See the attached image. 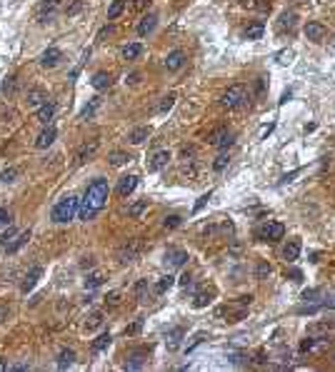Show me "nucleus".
Segmentation results:
<instances>
[{"mask_svg": "<svg viewBox=\"0 0 335 372\" xmlns=\"http://www.w3.org/2000/svg\"><path fill=\"white\" fill-rule=\"evenodd\" d=\"M288 100H290V90H288V93H283V98H280V105H283V102H288Z\"/></svg>", "mask_w": 335, "mask_h": 372, "instance_id": "0e129e2a", "label": "nucleus"}, {"mask_svg": "<svg viewBox=\"0 0 335 372\" xmlns=\"http://www.w3.org/2000/svg\"><path fill=\"white\" fill-rule=\"evenodd\" d=\"M50 98H48V93L43 90V88H33V90H28V98H25V102L30 105V107H40V105H45Z\"/></svg>", "mask_w": 335, "mask_h": 372, "instance_id": "f8f14e48", "label": "nucleus"}, {"mask_svg": "<svg viewBox=\"0 0 335 372\" xmlns=\"http://www.w3.org/2000/svg\"><path fill=\"white\" fill-rule=\"evenodd\" d=\"M273 128H275V123H270V125H265L263 130H260V137H265V135H270V133H273Z\"/></svg>", "mask_w": 335, "mask_h": 372, "instance_id": "bf43d9fd", "label": "nucleus"}, {"mask_svg": "<svg viewBox=\"0 0 335 372\" xmlns=\"http://www.w3.org/2000/svg\"><path fill=\"white\" fill-rule=\"evenodd\" d=\"M183 335H185V330H183V327H173V330L168 332V340H165V345H168V350H170V352L180 347V340H183Z\"/></svg>", "mask_w": 335, "mask_h": 372, "instance_id": "5701e85b", "label": "nucleus"}, {"mask_svg": "<svg viewBox=\"0 0 335 372\" xmlns=\"http://www.w3.org/2000/svg\"><path fill=\"white\" fill-rule=\"evenodd\" d=\"M295 3H308V0H295Z\"/></svg>", "mask_w": 335, "mask_h": 372, "instance_id": "338daca9", "label": "nucleus"}, {"mask_svg": "<svg viewBox=\"0 0 335 372\" xmlns=\"http://www.w3.org/2000/svg\"><path fill=\"white\" fill-rule=\"evenodd\" d=\"M8 370V365H5V360H0V372H5Z\"/></svg>", "mask_w": 335, "mask_h": 372, "instance_id": "69168bd1", "label": "nucleus"}, {"mask_svg": "<svg viewBox=\"0 0 335 372\" xmlns=\"http://www.w3.org/2000/svg\"><path fill=\"white\" fill-rule=\"evenodd\" d=\"M298 255H300V240H290L285 245V250H283V260L285 263H295Z\"/></svg>", "mask_w": 335, "mask_h": 372, "instance_id": "412c9836", "label": "nucleus"}, {"mask_svg": "<svg viewBox=\"0 0 335 372\" xmlns=\"http://www.w3.org/2000/svg\"><path fill=\"white\" fill-rule=\"evenodd\" d=\"M110 342H113V338H110L108 332H103L100 338H95V342H93V352H103V350H105Z\"/></svg>", "mask_w": 335, "mask_h": 372, "instance_id": "f704fd0d", "label": "nucleus"}, {"mask_svg": "<svg viewBox=\"0 0 335 372\" xmlns=\"http://www.w3.org/2000/svg\"><path fill=\"white\" fill-rule=\"evenodd\" d=\"M305 38L313 40V43H323V38H325V25L318 23V20L308 23V25H305Z\"/></svg>", "mask_w": 335, "mask_h": 372, "instance_id": "9d476101", "label": "nucleus"}, {"mask_svg": "<svg viewBox=\"0 0 335 372\" xmlns=\"http://www.w3.org/2000/svg\"><path fill=\"white\" fill-rule=\"evenodd\" d=\"M173 105H175V95L170 93V95H165V98H163V102H160V107H158V110H160V113H168V110H170Z\"/></svg>", "mask_w": 335, "mask_h": 372, "instance_id": "a18cd8bd", "label": "nucleus"}, {"mask_svg": "<svg viewBox=\"0 0 335 372\" xmlns=\"http://www.w3.org/2000/svg\"><path fill=\"white\" fill-rule=\"evenodd\" d=\"M98 105H100V98H90V102L83 107V113H80V120H85V118H93V113L98 110Z\"/></svg>", "mask_w": 335, "mask_h": 372, "instance_id": "4c0bfd02", "label": "nucleus"}, {"mask_svg": "<svg viewBox=\"0 0 335 372\" xmlns=\"http://www.w3.org/2000/svg\"><path fill=\"white\" fill-rule=\"evenodd\" d=\"M263 33H265V25L260 23V20H255V23H250L245 28V38L248 40H260V38H263Z\"/></svg>", "mask_w": 335, "mask_h": 372, "instance_id": "b1692460", "label": "nucleus"}, {"mask_svg": "<svg viewBox=\"0 0 335 372\" xmlns=\"http://www.w3.org/2000/svg\"><path fill=\"white\" fill-rule=\"evenodd\" d=\"M295 20H298V15H295L293 10H290V13L285 10V13L280 15V20H278V28H280L283 33H285V30H288V33H293V30H295Z\"/></svg>", "mask_w": 335, "mask_h": 372, "instance_id": "393cba45", "label": "nucleus"}, {"mask_svg": "<svg viewBox=\"0 0 335 372\" xmlns=\"http://www.w3.org/2000/svg\"><path fill=\"white\" fill-rule=\"evenodd\" d=\"M140 53H143V45H140V43H130V45L123 48V58H125V60H135Z\"/></svg>", "mask_w": 335, "mask_h": 372, "instance_id": "7c9ffc66", "label": "nucleus"}, {"mask_svg": "<svg viewBox=\"0 0 335 372\" xmlns=\"http://www.w3.org/2000/svg\"><path fill=\"white\" fill-rule=\"evenodd\" d=\"M208 200H210V193H205V195H200V198H198V203H195V212H198V210H203V205H205Z\"/></svg>", "mask_w": 335, "mask_h": 372, "instance_id": "603ef678", "label": "nucleus"}, {"mask_svg": "<svg viewBox=\"0 0 335 372\" xmlns=\"http://www.w3.org/2000/svg\"><path fill=\"white\" fill-rule=\"evenodd\" d=\"M133 158H130V153H125V150H115V153H110L108 155V163L113 165V168H120V165H125V163H130Z\"/></svg>", "mask_w": 335, "mask_h": 372, "instance_id": "bb28decb", "label": "nucleus"}, {"mask_svg": "<svg viewBox=\"0 0 335 372\" xmlns=\"http://www.w3.org/2000/svg\"><path fill=\"white\" fill-rule=\"evenodd\" d=\"M10 220V215H8V210H3L0 207V225H5V222Z\"/></svg>", "mask_w": 335, "mask_h": 372, "instance_id": "4d7b16f0", "label": "nucleus"}, {"mask_svg": "<svg viewBox=\"0 0 335 372\" xmlns=\"http://www.w3.org/2000/svg\"><path fill=\"white\" fill-rule=\"evenodd\" d=\"M145 210H148V200H138L128 207V217H140Z\"/></svg>", "mask_w": 335, "mask_h": 372, "instance_id": "c9c22d12", "label": "nucleus"}, {"mask_svg": "<svg viewBox=\"0 0 335 372\" xmlns=\"http://www.w3.org/2000/svg\"><path fill=\"white\" fill-rule=\"evenodd\" d=\"M183 65H185V53H183V50H173V53H168V58H165V70L175 72V70H180Z\"/></svg>", "mask_w": 335, "mask_h": 372, "instance_id": "f3484780", "label": "nucleus"}, {"mask_svg": "<svg viewBox=\"0 0 335 372\" xmlns=\"http://www.w3.org/2000/svg\"><path fill=\"white\" fill-rule=\"evenodd\" d=\"M140 252H143V240H138V237L125 240V242L118 247V260H120V265L135 263V260L140 257Z\"/></svg>", "mask_w": 335, "mask_h": 372, "instance_id": "423d86ee", "label": "nucleus"}, {"mask_svg": "<svg viewBox=\"0 0 335 372\" xmlns=\"http://www.w3.org/2000/svg\"><path fill=\"white\" fill-rule=\"evenodd\" d=\"M80 10V0H75V3H73L70 8H68V15H73V13H78Z\"/></svg>", "mask_w": 335, "mask_h": 372, "instance_id": "052dcab7", "label": "nucleus"}, {"mask_svg": "<svg viewBox=\"0 0 335 372\" xmlns=\"http://www.w3.org/2000/svg\"><path fill=\"white\" fill-rule=\"evenodd\" d=\"M108 195H110L108 180H105V177H95V180L88 185V190H85V195H83V200H80V210H78L80 220H85V222L93 220V217L105 207Z\"/></svg>", "mask_w": 335, "mask_h": 372, "instance_id": "f257e3e1", "label": "nucleus"}, {"mask_svg": "<svg viewBox=\"0 0 335 372\" xmlns=\"http://www.w3.org/2000/svg\"><path fill=\"white\" fill-rule=\"evenodd\" d=\"M55 137H58V130L53 128V125H48L38 137H35V147H40V150H45V147H50L53 142H55Z\"/></svg>", "mask_w": 335, "mask_h": 372, "instance_id": "9b49d317", "label": "nucleus"}, {"mask_svg": "<svg viewBox=\"0 0 335 372\" xmlns=\"http://www.w3.org/2000/svg\"><path fill=\"white\" fill-rule=\"evenodd\" d=\"M250 303H253V297H250V295H245V297H238L235 303L220 305V307L215 310V317L225 320V322H240V320H243V317L248 315V307H250Z\"/></svg>", "mask_w": 335, "mask_h": 372, "instance_id": "f03ea898", "label": "nucleus"}, {"mask_svg": "<svg viewBox=\"0 0 335 372\" xmlns=\"http://www.w3.org/2000/svg\"><path fill=\"white\" fill-rule=\"evenodd\" d=\"M213 297H215V287H205L195 295V300H193V307H205L213 303Z\"/></svg>", "mask_w": 335, "mask_h": 372, "instance_id": "aec40b11", "label": "nucleus"}, {"mask_svg": "<svg viewBox=\"0 0 335 372\" xmlns=\"http://www.w3.org/2000/svg\"><path fill=\"white\" fill-rule=\"evenodd\" d=\"M58 5H60V0H43L40 8H38V20H40V23H45V18H48Z\"/></svg>", "mask_w": 335, "mask_h": 372, "instance_id": "a878e982", "label": "nucleus"}, {"mask_svg": "<svg viewBox=\"0 0 335 372\" xmlns=\"http://www.w3.org/2000/svg\"><path fill=\"white\" fill-rule=\"evenodd\" d=\"M180 222H183V217H180V215H168V217L163 220V228H165V230H175V228L180 225Z\"/></svg>", "mask_w": 335, "mask_h": 372, "instance_id": "ea45409f", "label": "nucleus"}, {"mask_svg": "<svg viewBox=\"0 0 335 372\" xmlns=\"http://www.w3.org/2000/svg\"><path fill=\"white\" fill-rule=\"evenodd\" d=\"M145 352H133L130 357H128V362H125V370H140L143 365H145Z\"/></svg>", "mask_w": 335, "mask_h": 372, "instance_id": "c756f323", "label": "nucleus"}, {"mask_svg": "<svg viewBox=\"0 0 335 372\" xmlns=\"http://www.w3.org/2000/svg\"><path fill=\"white\" fill-rule=\"evenodd\" d=\"M98 325H103V312H93V315L88 317V322H85L88 330H95Z\"/></svg>", "mask_w": 335, "mask_h": 372, "instance_id": "79ce46f5", "label": "nucleus"}, {"mask_svg": "<svg viewBox=\"0 0 335 372\" xmlns=\"http://www.w3.org/2000/svg\"><path fill=\"white\" fill-rule=\"evenodd\" d=\"M233 133L228 130V128H215L210 135H208V142L213 145V147H220V150H228V147L233 145Z\"/></svg>", "mask_w": 335, "mask_h": 372, "instance_id": "0eeeda50", "label": "nucleus"}, {"mask_svg": "<svg viewBox=\"0 0 335 372\" xmlns=\"http://www.w3.org/2000/svg\"><path fill=\"white\" fill-rule=\"evenodd\" d=\"M270 270H273V268H270V265L265 263V260H263V263L258 265V272H255V277H258V280H263V277H268V275H270Z\"/></svg>", "mask_w": 335, "mask_h": 372, "instance_id": "c03bdc74", "label": "nucleus"}, {"mask_svg": "<svg viewBox=\"0 0 335 372\" xmlns=\"http://www.w3.org/2000/svg\"><path fill=\"white\" fill-rule=\"evenodd\" d=\"M15 237H18V230H15V228H10L8 233H3V235H0V247H8V245H10Z\"/></svg>", "mask_w": 335, "mask_h": 372, "instance_id": "a19ab883", "label": "nucleus"}, {"mask_svg": "<svg viewBox=\"0 0 335 372\" xmlns=\"http://www.w3.org/2000/svg\"><path fill=\"white\" fill-rule=\"evenodd\" d=\"M103 280H105V277H103V272H90V275L85 277V282H83V285H85V290H95V287H100V285H103Z\"/></svg>", "mask_w": 335, "mask_h": 372, "instance_id": "2f4dec72", "label": "nucleus"}, {"mask_svg": "<svg viewBox=\"0 0 335 372\" xmlns=\"http://www.w3.org/2000/svg\"><path fill=\"white\" fill-rule=\"evenodd\" d=\"M140 330H143V320H135L133 325H128V327H125V335H138Z\"/></svg>", "mask_w": 335, "mask_h": 372, "instance_id": "de8ad7c7", "label": "nucleus"}, {"mask_svg": "<svg viewBox=\"0 0 335 372\" xmlns=\"http://www.w3.org/2000/svg\"><path fill=\"white\" fill-rule=\"evenodd\" d=\"M40 275H43V268L40 265H35V268H30V272L25 275V280H23V285H20V290L23 292H30L33 287H35V282L40 280Z\"/></svg>", "mask_w": 335, "mask_h": 372, "instance_id": "6ab92c4d", "label": "nucleus"}, {"mask_svg": "<svg viewBox=\"0 0 335 372\" xmlns=\"http://www.w3.org/2000/svg\"><path fill=\"white\" fill-rule=\"evenodd\" d=\"M110 33H113V28H110V25H105V28H103V30L98 33V40H103L105 35H110Z\"/></svg>", "mask_w": 335, "mask_h": 372, "instance_id": "6e6d98bb", "label": "nucleus"}, {"mask_svg": "<svg viewBox=\"0 0 335 372\" xmlns=\"http://www.w3.org/2000/svg\"><path fill=\"white\" fill-rule=\"evenodd\" d=\"M90 85L95 88V90H108L110 85H113V78H110L108 75V72H95V75H93V80H90Z\"/></svg>", "mask_w": 335, "mask_h": 372, "instance_id": "4be33fe9", "label": "nucleus"}, {"mask_svg": "<svg viewBox=\"0 0 335 372\" xmlns=\"http://www.w3.org/2000/svg\"><path fill=\"white\" fill-rule=\"evenodd\" d=\"M228 163H230L228 153H220V155L215 158V163H213V170H215V172H223V170L228 168Z\"/></svg>", "mask_w": 335, "mask_h": 372, "instance_id": "58836bf2", "label": "nucleus"}, {"mask_svg": "<svg viewBox=\"0 0 335 372\" xmlns=\"http://www.w3.org/2000/svg\"><path fill=\"white\" fill-rule=\"evenodd\" d=\"M18 177V168H5L3 172H0V180H3V182H13Z\"/></svg>", "mask_w": 335, "mask_h": 372, "instance_id": "37998d69", "label": "nucleus"}, {"mask_svg": "<svg viewBox=\"0 0 335 372\" xmlns=\"http://www.w3.org/2000/svg\"><path fill=\"white\" fill-rule=\"evenodd\" d=\"M118 303H120V295H118V292H110V295L105 297V305H110V307H115Z\"/></svg>", "mask_w": 335, "mask_h": 372, "instance_id": "09e8293b", "label": "nucleus"}, {"mask_svg": "<svg viewBox=\"0 0 335 372\" xmlns=\"http://www.w3.org/2000/svg\"><path fill=\"white\" fill-rule=\"evenodd\" d=\"M145 292H148V280H140V282L135 285V295H138V300H143Z\"/></svg>", "mask_w": 335, "mask_h": 372, "instance_id": "49530a36", "label": "nucleus"}, {"mask_svg": "<svg viewBox=\"0 0 335 372\" xmlns=\"http://www.w3.org/2000/svg\"><path fill=\"white\" fill-rule=\"evenodd\" d=\"M175 285V277L173 275H165V277H160L158 280V285H155V295H163V292H168L170 287Z\"/></svg>", "mask_w": 335, "mask_h": 372, "instance_id": "473e14b6", "label": "nucleus"}, {"mask_svg": "<svg viewBox=\"0 0 335 372\" xmlns=\"http://www.w3.org/2000/svg\"><path fill=\"white\" fill-rule=\"evenodd\" d=\"M300 172H303V170H300V168H298V170H293V172H288V175H283V180H280V182H290L293 177H298V175H300Z\"/></svg>", "mask_w": 335, "mask_h": 372, "instance_id": "864d4df0", "label": "nucleus"}, {"mask_svg": "<svg viewBox=\"0 0 335 372\" xmlns=\"http://www.w3.org/2000/svg\"><path fill=\"white\" fill-rule=\"evenodd\" d=\"M78 210H80V198H75V195H65L63 200L55 203L50 217H53V222H58V225H65V222H70L73 217L78 215Z\"/></svg>", "mask_w": 335, "mask_h": 372, "instance_id": "7ed1b4c3", "label": "nucleus"}, {"mask_svg": "<svg viewBox=\"0 0 335 372\" xmlns=\"http://www.w3.org/2000/svg\"><path fill=\"white\" fill-rule=\"evenodd\" d=\"M53 115H55V102H53V100H48L45 105H40V107H38V113H35V120L43 123V125H48V123L53 120Z\"/></svg>", "mask_w": 335, "mask_h": 372, "instance_id": "2eb2a0df", "label": "nucleus"}, {"mask_svg": "<svg viewBox=\"0 0 335 372\" xmlns=\"http://www.w3.org/2000/svg\"><path fill=\"white\" fill-rule=\"evenodd\" d=\"M5 317H8V307L0 305V322H5Z\"/></svg>", "mask_w": 335, "mask_h": 372, "instance_id": "680f3d73", "label": "nucleus"}, {"mask_svg": "<svg viewBox=\"0 0 335 372\" xmlns=\"http://www.w3.org/2000/svg\"><path fill=\"white\" fill-rule=\"evenodd\" d=\"M155 25H158V15H155V13H148V15L138 23V35H140V38L150 35V33L155 30Z\"/></svg>", "mask_w": 335, "mask_h": 372, "instance_id": "4468645a", "label": "nucleus"}, {"mask_svg": "<svg viewBox=\"0 0 335 372\" xmlns=\"http://www.w3.org/2000/svg\"><path fill=\"white\" fill-rule=\"evenodd\" d=\"M178 282H180V285H183V287H188V285H190V282H193V277H190V275H188V272H185V275H183V277H180V280H178Z\"/></svg>", "mask_w": 335, "mask_h": 372, "instance_id": "5fc2aeb1", "label": "nucleus"}, {"mask_svg": "<svg viewBox=\"0 0 335 372\" xmlns=\"http://www.w3.org/2000/svg\"><path fill=\"white\" fill-rule=\"evenodd\" d=\"M95 265V260L93 257H85V263H83V268H93Z\"/></svg>", "mask_w": 335, "mask_h": 372, "instance_id": "e2e57ef3", "label": "nucleus"}, {"mask_svg": "<svg viewBox=\"0 0 335 372\" xmlns=\"http://www.w3.org/2000/svg\"><path fill=\"white\" fill-rule=\"evenodd\" d=\"M98 145H100V140H90V142H85L80 150L75 153V160H73V165L75 168H80L85 160H90L93 155H95V150H98Z\"/></svg>", "mask_w": 335, "mask_h": 372, "instance_id": "1a4fd4ad", "label": "nucleus"}, {"mask_svg": "<svg viewBox=\"0 0 335 372\" xmlns=\"http://www.w3.org/2000/svg\"><path fill=\"white\" fill-rule=\"evenodd\" d=\"M123 8H125V0H113V5L108 8V20H115L123 13Z\"/></svg>", "mask_w": 335, "mask_h": 372, "instance_id": "e433bc0d", "label": "nucleus"}, {"mask_svg": "<svg viewBox=\"0 0 335 372\" xmlns=\"http://www.w3.org/2000/svg\"><path fill=\"white\" fill-rule=\"evenodd\" d=\"M28 240H30V230H23V233H18V237H15V240H13V242L5 247V250H8V252H18V250H20V247H23Z\"/></svg>", "mask_w": 335, "mask_h": 372, "instance_id": "c85d7f7f", "label": "nucleus"}, {"mask_svg": "<svg viewBox=\"0 0 335 372\" xmlns=\"http://www.w3.org/2000/svg\"><path fill=\"white\" fill-rule=\"evenodd\" d=\"M148 135H150V128H135V130L128 135V140H130L133 145H143V142L148 140Z\"/></svg>", "mask_w": 335, "mask_h": 372, "instance_id": "cd10ccee", "label": "nucleus"}, {"mask_svg": "<svg viewBox=\"0 0 335 372\" xmlns=\"http://www.w3.org/2000/svg\"><path fill=\"white\" fill-rule=\"evenodd\" d=\"M168 163H170V153H168V150H158V153L150 158V163H148V170H150V172L163 170Z\"/></svg>", "mask_w": 335, "mask_h": 372, "instance_id": "a211bd4d", "label": "nucleus"}, {"mask_svg": "<svg viewBox=\"0 0 335 372\" xmlns=\"http://www.w3.org/2000/svg\"><path fill=\"white\" fill-rule=\"evenodd\" d=\"M135 188H138V175H125L118 180V195L120 198H128Z\"/></svg>", "mask_w": 335, "mask_h": 372, "instance_id": "ddd939ff", "label": "nucleus"}, {"mask_svg": "<svg viewBox=\"0 0 335 372\" xmlns=\"http://www.w3.org/2000/svg\"><path fill=\"white\" fill-rule=\"evenodd\" d=\"M75 362V352L73 350H60V355H58V367H68V365H73Z\"/></svg>", "mask_w": 335, "mask_h": 372, "instance_id": "72a5a7b5", "label": "nucleus"}, {"mask_svg": "<svg viewBox=\"0 0 335 372\" xmlns=\"http://www.w3.org/2000/svg\"><path fill=\"white\" fill-rule=\"evenodd\" d=\"M18 90V78H10L8 83H5V95H13Z\"/></svg>", "mask_w": 335, "mask_h": 372, "instance_id": "3c124183", "label": "nucleus"}, {"mask_svg": "<svg viewBox=\"0 0 335 372\" xmlns=\"http://www.w3.org/2000/svg\"><path fill=\"white\" fill-rule=\"evenodd\" d=\"M203 340H205V332H198V335H195V338H193V342H190L188 347H185V350H188V352H190V350H193V347H198V345H200Z\"/></svg>", "mask_w": 335, "mask_h": 372, "instance_id": "8fccbe9b", "label": "nucleus"}, {"mask_svg": "<svg viewBox=\"0 0 335 372\" xmlns=\"http://www.w3.org/2000/svg\"><path fill=\"white\" fill-rule=\"evenodd\" d=\"M283 235H285L283 222H275V220L263 222V225L255 230V240H260V242H278V240H283Z\"/></svg>", "mask_w": 335, "mask_h": 372, "instance_id": "39448f33", "label": "nucleus"}, {"mask_svg": "<svg viewBox=\"0 0 335 372\" xmlns=\"http://www.w3.org/2000/svg\"><path fill=\"white\" fill-rule=\"evenodd\" d=\"M188 260H190L188 252L180 250V247H170V250L165 252V265H168V268H183Z\"/></svg>", "mask_w": 335, "mask_h": 372, "instance_id": "6e6552de", "label": "nucleus"}, {"mask_svg": "<svg viewBox=\"0 0 335 372\" xmlns=\"http://www.w3.org/2000/svg\"><path fill=\"white\" fill-rule=\"evenodd\" d=\"M240 3H248V0H240Z\"/></svg>", "mask_w": 335, "mask_h": 372, "instance_id": "774afa93", "label": "nucleus"}, {"mask_svg": "<svg viewBox=\"0 0 335 372\" xmlns=\"http://www.w3.org/2000/svg\"><path fill=\"white\" fill-rule=\"evenodd\" d=\"M148 5H150V0H135V10H143Z\"/></svg>", "mask_w": 335, "mask_h": 372, "instance_id": "13d9d810", "label": "nucleus"}, {"mask_svg": "<svg viewBox=\"0 0 335 372\" xmlns=\"http://www.w3.org/2000/svg\"><path fill=\"white\" fill-rule=\"evenodd\" d=\"M60 60H63V53H60L58 48H48V50L40 55V65H43V68H55V65H60Z\"/></svg>", "mask_w": 335, "mask_h": 372, "instance_id": "dca6fc26", "label": "nucleus"}, {"mask_svg": "<svg viewBox=\"0 0 335 372\" xmlns=\"http://www.w3.org/2000/svg\"><path fill=\"white\" fill-rule=\"evenodd\" d=\"M245 102H248V90H245V85H230L225 93L220 95V105L228 107V110L243 107Z\"/></svg>", "mask_w": 335, "mask_h": 372, "instance_id": "20e7f679", "label": "nucleus"}]
</instances>
